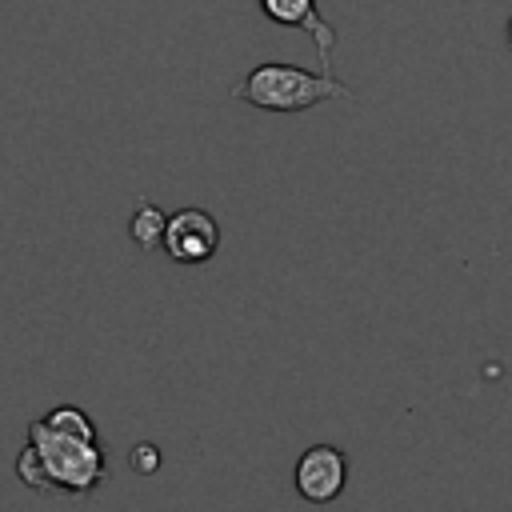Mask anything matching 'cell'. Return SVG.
<instances>
[{"label":"cell","mask_w":512,"mask_h":512,"mask_svg":"<svg viewBox=\"0 0 512 512\" xmlns=\"http://www.w3.org/2000/svg\"><path fill=\"white\" fill-rule=\"evenodd\" d=\"M164 228H168V216H164L156 204H140V208L132 212V224H128V232H132V240H136L140 248L164 244Z\"/></svg>","instance_id":"obj_6"},{"label":"cell","mask_w":512,"mask_h":512,"mask_svg":"<svg viewBox=\"0 0 512 512\" xmlns=\"http://www.w3.org/2000/svg\"><path fill=\"white\" fill-rule=\"evenodd\" d=\"M508 44H512V20H508Z\"/></svg>","instance_id":"obj_9"},{"label":"cell","mask_w":512,"mask_h":512,"mask_svg":"<svg viewBox=\"0 0 512 512\" xmlns=\"http://www.w3.org/2000/svg\"><path fill=\"white\" fill-rule=\"evenodd\" d=\"M260 12L276 24H288V28H304L312 40H316V52H320V68L332 72V48H336V28L316 12V0H260Z\"/></svg>","instance_id":"obj_5"},{"label":"cell","mask_w":512,"mask_h":512,"mask_svg":"<svg viewBox=\"0 0 512 512\" xmlns=\"http://www.w3.org/2000/svg\"><path fill=\"white\" fill-rule=\"evenodd\" d=\"M232 96L264 112H308L324 100H352L332 72L316 76L296 64H256L240 84H232Z\"/></svg>","instance_id":"obj_2"},{"label":"cell","mask_w":512,"mask_h":512,"mask_svg":"<svg viewBox=\"0 0 512 512\" xmlns=\"http://www.w3.org/2000/svg\"><path fill=\"white\" fill-rule=\"evenodd\" d=\"M16 476L36 492L88 496L104 480V452L96 440L52 428L44 416L28 424V444L16 456Z\"/></svg>","instance_id":"obj_1"},{"label":"cell","mask_w":512,"mask_h":512,"mask_svg":"<svg viewBox=\"0 0 512 512\" xmlns=\"http://www.w3.org/2000/svg\"><path fill=\"white\" fill-rule=\"evenodd\" d=\"M156 464H160L156 444H136V452H132V468H136V472H156Z\"/></svg>","instance_id":"obj_8"},{"label":"cell","mask_w":512,"mask_h":512,"mask_svg":"<svg viewBox=\"0 0 512 512\" xmlns=\"http://www.w3.org/2000/svg\"><path fill=\"white\" fill-rule=\"evenodd\" d=\"M164 248L176 264H204L220 248V224L204 208H180L176 216H168Z\"/></svg>","instance_id":"obj_4"},{"label":"cell","mask_w":512,"mask_h":512,"mask_svg":"<svg viewBox=\"0 0 512 512\" xmlns=\"http://www.w3.org/2000/svg\"><path fill=\"white\" fill-rule=\"evenodd\" d=\"M348 484V456L336 444H312L296 460V492L308 504H328Z\"/></svg>","instance_id":"obj_3"},{"label":"cell","mask_w":512,"mask_h":512,"mask_svg":"<svg viewBox=\"0 0 512 512\" xmlns=\"http://www.w3.org/2000/svg\"><path fill=\"white\" fill-rule=\"evenodd\" d=\"M44 420H48L52 428H64V432H76V436L96 440V424H92V420H88V412H84V408H76V404H60V408L44 412Z\"/></svg>","instance_id":"obj_7"}]
</instances>
